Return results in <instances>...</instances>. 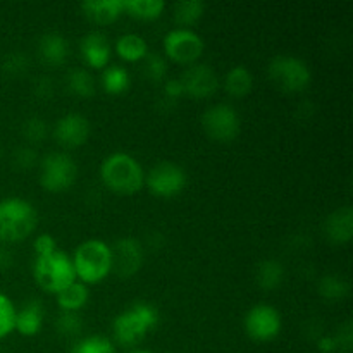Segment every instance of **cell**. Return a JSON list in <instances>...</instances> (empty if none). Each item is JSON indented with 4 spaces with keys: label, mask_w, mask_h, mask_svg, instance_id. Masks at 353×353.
<instances>
[{
    "label": "cell",
    "mask_w": 353,
    "mask_h": 353,
    "mask_svg": "<svg viewBox=\"0 0 353 353\" xmlns=\"http://www.w3.org/2000/svg\"><path fill=\"white\" fill-rule=\"evenodd\" d=\"M143 71L150 81H162L168 72V62L159 54H147V57L143 59Z\"/></svg>",
    "instance_id": "32"
},
{
    "label": "cell",
    "mask_w": 353,
    "mask_h": 353,
    "mask_svg": "<svg viewBox=\"0 0 353 353\" xmlns=\"http://www.w3.org/2000/svg\"><path fill=\"white\" fill-rule=\"evenodd\" d=\"M317 345H319V350L323 353H331V352L338 350L336 341H334V336H323Z\"/></svg>",
    "instance_id": "40"
},
{
    "label": "cell",
    "mask_w": 353,
    "mask_h": 353,
    "mask_svg": "<svg viewBox=\"0 0 353 353\" xmlns=\"http://www.w3.org/2000/svg\"><path fill=\"white\" fill-rule=\"evenodd\" d=\"M23 134L26 137L28 141H41L47 138L48 134V126L41 117H30V119L24 121L23 124Z\"/></svg>",
    "instance_id": "33"
},
{
    "label": "cell",
    "mask_w": 353,
    "mask_h": 353,
    "mask_svg": "<svg viewBox=\"0 0 353 353\" xmlns=\"http://www.w3.org/2000/svg\"><path fill=\"white\" fill-rule=\"evenodd\" d=\"M123 9L128 16L140 21H154L162 16L165 2L162 0H123Z\"/></svg>",
    "instance_id": "24"
},
{
    "label": "cell",
    "mask_w": 353,
    "mask_h": 353,
    "mask_svg": "<svg viewBox=\"0 0 353 353\" xmlns=\"http://www.w3.org/2000/svg\"><path fill=\"white\" fill-rule=\"evenodd\" d=\"M334 341H336V347L343 352H350L353 345V333H352V323L347 321L343 323V326L338 330V334L334 336Z\"/></svg>",
    "instance_id": "37"
},
{
    "label": "cell",
    "mask_w": 353,
    "mask_h": 353,
    "mask_svg": "<svg viewBox=\"0 0 353 353\" xmlns=\"http://www.w3.org/2000/svg\"><path fill=\"white\" fill-rule=\"evenodd\" d=\"M245 331L254 341H271L281 333L283 319L278 309L269 303H257L245 314Z\"/></svg>",
    "instance_id": "11"
},
{
    "label": "cell",
    "mask_w": 353,
    "mask_h": 353,
    "mask_svg": "<svg viewBox=\"0 0 353 353\" xmlns=\"http://www.w3.org/2000/svg\"><path fill=\"white\" fill-rule=\"evenodd\" d=\"M224 92L234 99H243L254 88V76L245 65H233L223 79Z\"/></svg>",
    "instance_id": "20"
},
{
    "label": "cell",
    "mask_w": 353,
    "mask_h": 353,
    "mask_svg": "<svg viewBox=\"0 0 353 353\" xmlns=\"http://www.w3.org/2000/svg\"><path fill=\"white\" fill-rule=\"evenodd\" d=\"M45 321V309L41 300L31 299L16 310V330L23 336H37L43 327Z\"/></svg>",
    "instance_id": "17"
},
{
    "label": "cell",
    "mask_w": 353,
    "mask_h": 353,
    "mask_svg": "<svg viewBox=\"0 0 353 353\" xmlns=\"http://www.w3.org/2000/svg\"><path fill=\"white\" fill-rule=\"evenodd\" d=\"M100 179L117 195H134L145 186V169L126 152H114L100 164Z\"/></svg>",
    "instance_id": "2"
},
{
    "label": "cell",
    "mask_w": 353,
    "mask_h": 353,
    "mask_svg": "<svg viewBox=\"0 0 353 353\" xmlns=\"http://www.w3.org/2000/svg\"><path fill=\"white\" fill-rule=\"evenodd\" d=\"M268 76L272 85L285 93H300L312 81L310 68L295 55H274L268 65Z\"/></svg>",
    "instance_id": "6"
},
{
    "label": "cell",
    "mask_w": 353,
    "mask_h": 353,
    "mask_svg": "<svg viewBox=\"0 0 353 353\" xmlns=\"http://www.w3.org/2000/svg\"><path fill=\"white\" fill-rule=\"evenodd\" d=\"M33 278L43 292L57 295L76 281L71 257L59 248L43 257H37L33 262Z\"/></svg>",
    "instance_id": "5"
},
{
    "label": "cell",
    "mask_w": 353,
    "mask_h": 353,
    "mask_svg": "<svg viewBox=\"0 0 353 353\" xmlns=\"http://www.w3.org/2000/svg\"><path fill=\"white\" fill-rule=\"evenodd\" d=\"M83 16L99 26L116 23L124 12L123 0H86L79 6Z\"/></svg>",
    "instance_id": "18"
},
{
    "label": "cell",
    "mask_w": 353,
    "mask_h": 353,
    "mask_svg": "<svg viewBox=\"0 0 353 353\" xmlns=\"http://www.w3.org/2000/svg\"><path fill=\"white\" fill-rule=\"evenodd\" d=\"M38 226V212L31 202L21 196L0 200V241L19 243Z\"/></svg>",
    "instance_id": "4"
},
{
    "label": "cell",
    "mask_w": 353,
    "mask_h": 353,
    "mask_svg": "<svg viewBox=\"0 0 353 353\" xmlns=\"http://www.w3.org/2000/svg\"><path fill=\"white\" fill-rule=\"evenodd\" d=\"M38 54L47 65H62L68 61L69 43L61 33H45L38 41Z\"/></svg>",
    "instance_id": "19"
},
{
    "label": "cell",
    "mask_w": 353,
    "mask_h": 353,
    "mask_svg": "<svg viewBox=\"0 0 353 353\" xmlns=\"http://www.w3.org/2000/svg\"><path fill=\"white\" fill-rule=\"evenodd\" d=\"M16 310L12 300L0 292V340L7 338L16 330Z\"/></svg>",
    "instance_id": "30"
},
{
    "label": "cell",
    "mask_w": 353,
    "mask_h": 353,
    "mask_svg": "<svg viewBox=\"0 0 353 353\" xmlns=\"http://www.w3.org/2000/svg\"><path fill=\"white\" fill-rule=\"evenodd\" d=\"M57 299V305L61 309V312H74L79 314V310L85 309L86 303L90 300V290L88 286L79 283L76 279L74 283L68 286V288L62 290L61 293L55 295Z\"/></svg>",
    "instance_id": "21"
},
{
    "label": "cell",
    "mask_w": 353,
    "mask_h": 353,
    "mask_svg": "<svg viewBox=\"0 0 353 353\" xmlns=\"http://www.w3.org/2000/svg\"><path fill=\"white\" fill-rule=\"evenodd\" d=\"M0 152H2V148H0Z\"/></svg>",
    "instance_id": "43"
},
{
    "label": "cell",
    "mask_w": 353,
    "mask_h": 353,
    "mask_svg": "<svg viewBox=\"0 0 353 353\" xmlns=\"http://www.w3.org/2000/svg\"><path fill=\"white\" fill-rule=\"evenodd\" d=\"M65 83L72 95L79 99H90L95 95V78L85 68H72L65 76Z\"/></svg>",
    "instance_id": "25"
},
{
    "label": "cell",
    "mask_w": 353,
    "mask_h": 353,
    "mask_svg": "<svg viewBox=\"0 0 353 353\" xmlns=\"http://www.w3.org/2000/svg\"><path fill=\"white\" fill-rule=\"evenodd\" d=\"M255 281L264 292H272L279 288L285 281V265L276 259H265L257 265Z\"/></svg>",
    "instance_id": "23"
},
{
    "label": "cell",
    "mask_w": 353,
    "mask_h": 353,
    "mask_svg": "<svg viewBox=\"0 0 353 353\" xmlns=\"http://www.w3.org/2000/svg\"><path fill=\"white\" fill-rule=\"evenodd\" d=\"M130 353H152V352H147V350H133V352H130Z\"/></svg>",
    "instance_id": "42"
},
{
    "label": "cell",
    "mask_w": 353,
    "mask_h": 353,
    "mask_svg": "<svg viewBox=\"0 0 353 353\" xmlns=\"http://www.w3.org/2000/svg\"><path fill=\"white\" fill-rule=\"evenodd\" d=\"M71 353H117L116 345L112 340L100 334H93V336L81 338L74 343L71 348Z\"/></svg>",
    "instance_id": "29"
},
{
    "label": "cell",
    "mask_w": 353,
    "mask_h": 353,
    "mask_svg": "<svg viewBox=\"0 0 353 353\" xmlns=\"http://www.w3.org/2000/svg\"><path fill=\"white\" fill-rule=\"evenodd\" d=\"M110 250H112V272L117 278L128 279L140 272L141 265H143L145 250L143 245L137 238H119L110 247Z\"/></svg>",
    "instance_id": "13"
},
{
    "label": "cell",
    "mask_w": 353,
    "mask_h": 353,
    "mask_svg": "<svg viewBox=\"0 0 353 353\" xmlns=\"http://www.w3.org/2000/svg\"><path fill=\"white\" fill-rule=\"evenodd\" d=\"M78 178V165L65 152H48L40 161V185L50 193L71 188Z\"/></svg>",
    "instance_id": "7"
},
{
    "label": "cell",
    "mask_w": 353,
    "mask_h": 353,
    "mask_svg": "<svg viewBox=\"0 0 353 353\" xmlns=\"http://www.w3.org/2000/svg\"><path fill=\"white\" fill-rule=\"evenodd\" d=\"M92 124L78 112L64 114L54 126V138L61 147L78 148L88 141Z\"/></svg>",
    "instance_id": "14"
},
{
    "label": "cell",
    "mask_w": 353,
    "mask_h": 353,
    "mask_svg": "<svg viewBox=\"0 0 353 353\" xmlns=\"http://www.w3.org/2000/svg\"><path fill=\"white\" fill-rule=\"evenodd\" d=\"M76 279L83 285H99L112 272V250L105 241L86 240L76 247L71 257Z\"/></svg>",
    "instance_id": "3"
},
{
    "label": "cell",
    "mask_w": 353,
    "mask_h": 353,
    "mask_svg": "<svg viewBox=\"0 0 353 353\" xmlns=\"http://www.w3.org/2000/svg\"><path fill=\"white\" fill-rule=\"evenodd\" d=\"M79 52L85 64L92 69H105L110 61L112 47L109 38L100 31H90L79 41Z\"/></svg>",
    "instance_id": "15"
},
{
    "label": "cell",
    "mask_w": 353,
    "mask_h": 353,
    "mask_svg": "<svg viewBox=\"0 0 353 353\" xmlns=\"http://www.w3.org/2000/svg\"><path fill=\"white\" fill-rule=\"evenodd\" d=\"M159 321H161V314L155 305L148 302L131 303L128 309L117 314L116 319H114V345L130 348L141 343L148 336V333L157 327Z\"/></svg>",
    "instance_id": "1"
},
{
    "label": "cell",
    "mask_w": 353,
    "mask_h": 353,
    "mask_svg": "<svg viewBox=\"0 0 353 353\" xmlns=\"http://www.w3.org/2000/svg\"><path fill=\"white\" fill-rule=\"evenodd\" d=\"M202 128L205 134L219 143H230L240 134L241 121L236 109L228 103H217L202 114Z\"/></svg>",
    "instance_id": "10"
},
{
    "label": "cell",
    "mask_w": 353,
    "mask_h": 353,
    "mask_svg": "<svg viewBox=\"0 0 353 353\" xmlns=\"http://www.w3.org/2000/svg\"><path fill=\"white\" fill-rule=\"evenodd\" d=\"M183 95H185V92H183V86H181V83H179V79H168V81L164 83L165 99L171 100V102H174V100L181 99Z\"/></svg>",
    "instance_id": "38"
},
{
    "label": "cell",
    "mask_w": 353,
    "mask_h": 353,
    "mask_svg": "<svg viewBox=\"0 0 353 353\" xmlns=\"http://www.w3.org/2000/svg\"><path fill=\"white\" fill-rule=\"evenodd\" d=\"M2 69L10 76L24 74L28 69V57L24 54H19V52L17 54H9L6 61H3Z\"/></svg>",
    "instance_id": "34"
},
{
    "label": "cell",
    "mask_w": 353,
    "mask_h": 353,
    "mask_svg": "<svg viewBox=\"0 0 353 353\" xmlns=\"http://www.w3.org/2000/svg\"><path fill=\"white\" fill-rule=\"evenodd\" d=\"M131 85L130 72L123 65H109L102 72V86L109 95H123Z\"/></svg>",
    "instance_id": "27"
},
{
    "label": "cell",
    "mask_w": 353,
    "mask_h": 353,
    "mask_svg": "<svg viewBox=\"0 0 353 353\" xmlns=\"http://www.w3.org/2000/svg\"><path fill=\"white\" fill-rule=\"evenodd\" d=\"M33 248L37 257H43V255H48L52 254V252L57 250V241H55V238L48 233L38 234L37 240H34L33 243Z\"/></svg>",
    "instance_id": "35"
},
{
    "label": "cell",
    "mask_w": 353,
    "mask_h": 353,
    "mask_svg": "<svg viewBox=\"0 0 353 353\" xmlns=\"http://www.w3.org/2000/svg\"><path fill=\"white\" fill-rule=\"evenodd\" d=\"M205 12V3L200 0H181L172 7V17L179 28H190L199 23Z\"/></svg>",
    "instance_id": "26"
},
{
    "label": "cell",
    "mask_w": 353,
    "mask_h": 353,
    "mask_svg": "<svg viewBox=\"0 0 353 353\" xmlns=\"http://www.w3.org/2000/svg\"><path fill=\"white\" fill-rule=\"evenodd\" d=\"M116 52L123 61L140 62L147 57L148 45L143 37L137 33H124L116 40Z\"/></svg>",
    "instance_id": "22"
},
{
    "label": "cell",
    "mask_w": 353,
    "mask_h": 353,
    "mask_svg": "<svg viewBox=\"0 0 353 353\" xmlns=\"http://www.w3.org/2000/svg\"><path fill=\"white\" fill-rule=\"evenodd\" d=\"M55 327H57L59 334L62 336H78L83 330V321L79 317V314L74 312H61V316L55 321Z\"/></svg>",
    "instance_id": "31"
},
{
    "label": "cell",
    "mask_w": 353,
    "mask_h": 353,
    "mask_svg": "<svg viewBox=\"0 0 353 353\" xmlns=\"http://www.w3.org/2000/svg\"><path fill=\"white\" fill-rule=\"evenodd\" d=\"M317 292L324 300L336 302V300L345 299L350 293V285L338 274H326L319 279Z\"/></svg>",
    "instance_id": "28"
},
{
    "label": "cell",
    "mask_w": 353,
    "mask_h": 353,
    "mask_svg": "<svg viewBox=\"0 0 353 353\" xmlns=\"http://www.w3.org/2000/svg\"><path fill=\"white\" fill-rule=\"evenodd\" d=\"M324 233L334 245H345L353 238V210L345 205L331 212L324 223Z\"/></svg>",
    "instance_id": "16"
},
{
    "label": "cell",
    "mask_w": 353,
    "mask_h": 353,
    "mask_svg": "<svg viewBox=\"0 0 353 353\" xmlns=\"http://www.w3.org/2000/svg\"><path fill=\"white\" fill-rule=\"evenodd\" d=\"M145 185L150 193L159 199H174L188 185V176L185 169L176 162L162 161L145 174Z\"/></svg>",
    "instance_id": "8"
},
{
    "label": "cell",
    "mask_w": 353,
    "mask_h": 353,
    "mask_svg": "<svg viewBox=\"0 0 353 353\" xmlns=\"http://www.w3.org/2000/svg\"><path fill=\"white\" fill-rule=\"evenodd\" d=\"M12 264V255L6 250V248L0 247V269H6Z\"/></svg>",
    "instance_id": "41"
},
{
    "label": "cell",
    "mask_w": 353,
    "mask_h": 353,
    "mask_svg": "<svg viewBox=\"0 0 353 353\" xmlns=\"http://www.w3.org/2000/svg\"><path fill=\"white\" fill-rule=\"evenodd\" d=\"M178 79L181 83L185 95L192 97L195 100L209 99L217 92L221 85L216 69L209 64H203V62L188 65L181 74V78Z\"/></svg>",
    "instance_id": "12"
},
{
    "label": "cell",
    "mask_w": 353,
    "mask_h": 353,
    "mask_svg": "<svg viewBox=\"0 0 353 353\" xmlns=\"http://www.w3.org/2000/svg\"><path fill=\"white\" fill-rule=\"evenodd\" d=\"M203 48L205 45L202 37L192 28H174L164 37V54L176 64H196L202 57Z\"/></svg>",
    "instance_id": "9"
},
{
    "label": "cell",
    "mask_w": 353,
    "mask_h": 353,
    "mask_svg": "<svg viewBox=\"0 0 353 353\" xmlns=\"http://www.w3.org/2000/svg\"><path fill=\"white\" fill-rule=\"evenodd\" d=\"M37 161H38L37 152L30 147L17 148L16 154H14V164H16L19 169H31L34 164H37Z\"/></svg>",
    "instance_id": "36"
},
{
    "label": "cell",
    "mask_w": 353,
    "mask_h": 353,
    "mask_svg": "<svg viewBox=\"0 0 353 353\" xmlns=\"http://www.w3.org/2000/svg\"><path fill=\"white\" fill-rule=\"evenodd\" d=\"M34 90H37L38 97H41V99H47V97L52 95V79L41 78L40 81L37 83V86H34Z\"/></svg>",
    "instance_id": "39"
}]
</instances>
